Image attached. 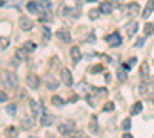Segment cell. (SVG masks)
<instances>
[{
	"instance_id": "obj_1",
	"label": "cell",
	"mask_w": 154,
	"mask_h": 138,
	"mask_svg": "<svg viewBox=\"0 0 154 138\" xmlns=\"http://www.w3.org/2000/svg\"><path fill=\"white\" fill-rule=\"evenodd\" d=\"M3 84L8 87V89H16L17 84H19V78H17V75H16L14 72H11V71H6L5 78H3Z\"/></svg>"
},
{
	"instance_id": "obj_2",
	"label": "cell",
	"mask_w": 154,
	"mask_h": 138,
	"mask_svg": "<svg viewBox=\"0 0 154 138\" xmlns=\"http://www.w3.org/2000/svg\"><path fill=\"white\" fill-rule=\"evenodd\" d=\"M19 26H20L22 31H31L34 28V22L29 17H26V16H22L19 19Z\"/></svg>"
},
{
	"instance_id": "obj_3",
	"label": "cell",
	"mask_w": 154,
	"mask_h": 138,
	"mask_svg": "<svg viewBox=\"0 0 154 138\" xmlns=\"http://www.w3.org/2000/svg\"><path fill=\"white\" fill-rule=\"evenodd\" d=\"M106 43L111 46V48H117L119 45H122V37L119 35V32H112L109 35H106Z\"/></svg>"
},
{
	"instance_id": "obj_4",
	"label": "cell",
	"mask_w": 154,
	"mask_h": 138,
	"mask_svg": "<svg viewBox=\"0 0 154 138\" xmlns=\"http://www.w3.org/2000/svg\"><path fill=\"white\" fill-rule=\"evenodd\" d=\"M43 83L46 84V87H48L49 91H56L57 87H59V81H57L51 74H46L45 77H43Z\"/></svg>"
},
{
	"instance_id": "obj_5",
	"label": "cell",
	"mask_w": 154,
	"mask_h": 138,
	"mask_svg": "<svg viewBox=\"0 0 154 138\" xmlns=\"http://www.w3.org/2000/svg\"><path fill=\"white\" fill-rule=\"evenodd\" d=\"M26 84L31 89H37L38 84H40V78H38L35 74H28L26 75Z\"/></svg>"
},
{
	"instance_id": "obj_6",
	"label": "cell",
	"mask_w": 154,
	"mask_h": 138,
	"mask_svg": "<svg viewBox=\"0 0 154 138\" xmlns=\"http://www.w3.org/2000/svg\"><path fill=\"white\" fill-rule=\"evenodd\" d=\"M56 37L60 40V42H63V43H71V34H69V31H66V29H59V31H56Z\"/></svg>"
},
{
	"instance_id": "obj_7",
	"label": "cell",
	"mask_w": 154,
	"mask_h": 138,
	"mask_svg": "<svg viewBox=\"0 0 154 138\" xmlns=\"http://www.w3.org/2000/svg\"><path fill=\"white\" fill-rule=\"evenodd\" d=\"M60 75H62V81H63V84H66L68 87H69V86H72V74H71V71H69V69L63 68V69H62V72H60Z\"/></svg>"
},
{
	"instance_id": "obj_8",
	"label": "cell",
	"mask_w": 154,
	"mask_h": 138,
	"mask_svg": "<svg viewBox=\"0 0 154 138\" xmlns=\"http://www.w3.org/2000/svg\"><path fill=\"white\" fill-rule=\"evenodd\" d=\"M40 123H42V126H51V124L54 123V117L51 114H48V112L45 110V107H43V114L40 117Z\"/></svg>"
},
{
	"instance_id": "obj_9",
	"label": "cell",
	"mask_w": 154,
	"mask_h": 138,
	"mask_svg": "<svg viewBox=\"0 0 154 138\" xmlns=\"http://www.w3.org/2000/svg\"><path fill=\"white\" fill-rule=\"evenodd\" d=\"M69 54H71V58H72L74 63H77V61H79V60L82 58L80 48H79V46H72V48H71V51H69Z\"/></svg>"
},
{
	"instance_id": "obj_10",
	"label": "cell",
	"mask_w": 154,
	"mask_h": 138,
	"mask_svg": "<svg viewBox=\"0 0 154 138\" xmlns=\"http://www.w3.org/2000/svg\"><path fill=\"white\" fill-rule=\"evenodd\" d=\"M32 118L31 117H23L22 118V121H20V128L23 129V131H29L31 128H32Z\"/></svg>"
},
{
	"instance_id": "obj_11",
	"label": "cell",
	"mask_w": 154,
	"mask_h": 138,
	"mask_svg": "<svg viewBox=\"0 0 154 138\" xmlns=\"http://www.w3.org/2000/svg\"><path fill=\"white\" fill-rule=\"evenodd\" d=\"M100 12H102V14H111V12H112V5H111V2H108V0H106V2H102L100 3Z\"/></svg>"
},
{
	"instance_id": "obj_12",
	"label": "cell",
	"mask_w": 154,
	"mask_h": 138,
	"mask_svg": "<svg viewBox=\"0 0 154 138\" xmlns=\"http://www.w3.org/2000/svg\"><path fill=\"white\" fill-rule=\"evenodd\" d=\"M126 9H128V14H130L131 17H136V16H139L140 6H139L137 3H130V5L126 6Z\"/></svg>"
},
{
	"instance_id": "obj_13",
	"label": "cell",
	"mask_w": 154,
	"mask_h": 138,
	"mask_svg": "<svg viewBox=\"0 0 154 138\" xmlns=\"http://www.w3.org/2000/svg\"><path fill=\"white\" fill-rule=\"evenodd\" d=\"M74 129V123H69V124H60L59 126V132L62 135H68L71 134V131Z\"/></svg>"
},
{
	"instance_id": "obj_14",
	"label": "cell",
	"mask_w": 154,
	"mask_h": 138,
	"mask_svg": "<svg viewBox=\"0 0 154 138\" xmlns=\"http://www.w3.org/2000/svg\"><path fill=\"white\" fill-rule=\"evenodd\" d=\"M137 28H139V23L137 22H131V23H128L126 26H125V31L128 32V35H134L136 31H137Z\"/></svg>"
},
{
	"instance_id": "obj_15",
	"label": "cell",
	"mask_w": 154,
	"mask_h": 138,
	"mask_svg": "<svg viewBox=\"0 0 154 138\" xmlns=\"http://www.w3.org/2000/svg\"><path fill=\"white\" fill-rule=\"evenodd\" d=\"M29 107H31V110H32V115H34V117L40 114V110L43 109V106H40L37 101H34V100H31V101H29Z\"/></svg>"
},
{
	"instance_id": "obj_16",
	"label": "cell",
	"mask_w": 154,
	"mask_h": 138,
	"mask_svg": "<svg viewBox=\"0 0 154 138\" xmlns=\"http://www.w3.org/2000/svg\"><path fill=\"white\" fill-rule=\"evenodd\" d=\"M140 77L142 78H148L149 77V65H148V61H143L142 66H140Z\"/></svg>"
},
{
	"instance_id": "obj_17",
	"label": "cell",
	"mask_w": 154,
	"mask_h": 138,
	"mask_svg": "<svg viewBox=\"0 0 154 138\" xmlns=\"http://www.w3.org/2000/svg\"><path fill=\"white\" fill-rule=\"evenodd\" d=\"M37 5H38V8H40V9H43L45 12H48L51 8H53V3H51L49 0H38V2H37Z\"/></svg>"
},
{
	"instance_id": "obj_18",
	"label": "cell",
	"mask_w": 154,
	"mask_h": 138,
	"mask_svg": "<svg viewBox=\"0 0 154 138\" xmlns=\"http://www.w3.org/2000/svg\"><path fill=\"white\" fill-rule=\"evenodd\" d=\"M152 8H154V0H149V2L146 3V6H145V11H143V19H148L149 16H151V12H152Z\"/></svg>"
},
{
	"instance_id": "obj_19",
	"label": "cell",
	"mask_w": 154,
	"mask_h": 138,
	"mask_svg": "<svg viewBox=\"0 0 154 138\" xmlns=\"http://www.w3.org/2000/svg\"><path fill=\"white\" fill-rule=\"evenodd\" d=\"M142 109H143L142 101H137V103H134V104H133V107H131V115H139L140 112H142Z\"/></svg>"
},
{
	"instance_id": "obj_20",
	"label": "cell",
	"mask_w": 154,
	"mask_h": 138,
	"mask_svg": "<svg viewBox=\"0 0 154 138\" xmlns=\"http://www.w3.org/2000/svg\"><path fill=\"white\" fill-rule=\"evenodd\" d=\"M26 8H28V11H29V12H32V14H37V12L40 11V9H38V5H37L35 2H32V0L26 3Z\"/></svg>"
},
{
	"instance_id": "obj_21",
	"label": "cell",
	"mask_w": 154,
	"mask_h": 138,
	"mask_svg": "<svg viewBox=\"0 0 154 138\" xmlns=\"http://www.w3.org/2000/svg\"><path fill=\"white\" fill-rule=\"evenodd\" d=\"M143 32H145V35H152L154 34V23H145Z\"/></svg>"
},
{
	"instance_id": "obj_22",
	"label": "cell",
	"mask_w": 154,
	"mask_h": 138,
	"mask_svg": "<svg viewBox=\"0 0 154 138\" xmlns=\"http://www.w3.org/2000/svg\"><path fill=\"white\" fill-rule=\"evenodd\" d=\"M89 129L93 131V134H97L99 126H97V118H96V117H93V118H91V123H89Z\"/></svg>"
},
{
	"instance_id": "obj_23",
	"label": "cell",
	"mask_w": 154,
	"mask_h": 138,
	"mask_svg": "<svg viewBox=\"0 0 154 138\" xmlns=\"http://www.w3.org/2000/svg\"><path fill=\"white\" fill-rule=\"evenodd\" d=\"M51 103H53L54 106H63V104H65V100H62L60 97H53V98H51Z\"/></svg>"
},
{
	"instance_id": "obj_24",
	"label": "cell",
	"mask_w": 154,
	"mask_h": 138,
	"mask_svg": "<svg viewBox=\"0 0 154 138\" xmlns=\"http://www.w3.org/2000/svg\"><path fill=\"white\" fill-rule=\"evenodd\" d=\"M102 14V12H100V9H91V11H89L88 12V16H89V19H91V20H96V19H99V16Z\"/></svg>"
},
{
	"instance_id": "obj_25",
	"label": "cell",
	"mask_w": 154,
	"mask_h": 138,
	"mask_svg": "<svg viewBox=\"0 0 154 138\" xmlns=\"http://www.w3.org/2000/svg\"><path fill=\"white\" fill-rule=\"evenodd\" d=\"M117 78H119L120 81H125V80H126V69H125V68H120V69L117 71Z\"/></svg>"
},
{
	"instance_id": "obj_26",
	"label": "cell",
	"mask_w": 154,
	"mask_h": 138,
	"mask_svg": "<svg viewBox=\"0 0 154 138\" xmlns=\"http://www.w3.org/2000/svg\"><path fill=\"white\" fill-rule=\"evenodd\" d=\"M26 52H28V51H26L25 48H23V49H17V51H16V55H17L20 60H26Z\"/></svg>"
},
{
	"instance_id": "obj_27",
	"label": "cell",
	"mask_w": 154,
	"mask_h": 138,
	"mask_svg": "<svg viewBox=\"0 0 154 138\" xmlns=\"http://www.w3.org/2000/svg\"><path fill=\"white\" fill-rule=\"evenodd\" d=\"M23 48L26 49L28 52H32V51H35V43L34 42H26V43L23 45Z\"/></svg>"
},
{
	"instance_id": "obj_28",
	"label": "cell",
	"mask_w": 154,
	"mask_h": 138,
	"mask_svg": "<svg viewBox=\"0 0 154 138\" xmlns=\"http://www.w3.org/2000/svg\"><path fill=\"white\" fill-rule=\"evenodd\" d=\"M122 129H123V131H130V129H131V121H130V118H125V120L122 121Z\"/></svg>"
},
{
	"instance_id": "obj_29",
	"label": "cell",
	"mask_w": 154,
	"mask_h": 138,
	"mask_svg": "<svg viewBox=\"0 0 154 138\" xmlns=\"http://www.w3.org/2000/svg\"><path fill=\"white\" fill-rule=\"evenodd\" d=\"M16 109H17L16 104H8V106H6V112H8L11 117H12V115H16Z\"/></svg>"
},
{
	"instance_id": "obj_30",
	"label": "cell",
	"mask_w": 154,
	"mask_h": 138,
	"mask_svg": "<svg viewBox=\"0 0 154 138\" xmlns=\"http://www.w3.org/2000/svg\"><path fill=\"white\" fill-rule=\"evenodd\" d=\"M102 71H103V66H102V65H96V66L91 68V72H93V74H99V72H102Z\"/></svg>"
},
{
	"instance_id": "obj_31",
	"label": "cell",
	"mask_w": 154,
	"mask_h": 138,
	"mask_svg": "<svg viewBox=\"0 0 154 138\" xmlns=\"http://www.w3.org/2000/svg\"><path fill=\"white\" fill-rule=\"evenodd\" d=\"M43 34H45V42H48L49 39H51V31H49V28H43Z\"/></svg>"
},
{
	"instance_id": "obj_32",
	"label": "cell",
	"mask_w": 154,
	"mask_h": 138,
	"mask_svg": "<svg viewBox=\"0 0 154 138\" xmlns=\"http://www.w3.org/2000/svg\"><path fill=\"white\" fill-rule=\"evenodd\" d=\"M146 91H148V86H146V83H142L139 86V92L140 94H146Z\"/></svg>"
},
{
	"instance_id": "obj_33",
	"label": "cell",
	"mask_w": 154,
	"mask_h": 138,
	"mask_svg": "<svg viewBox=\"0 0 154 138\" xmlns=\"http://www.w3.org/2000/svg\"><path fill=\"white\" fill-rule=\"evenodd\" d=\"M105 110H106V112H111V110H114V103H112V101H108V103L105 104Z\"/></svg>"
},
{
	"instance_id": "obj_34",
	"label": "cell",
	"mask_w": 154,
	"mask_h": 138,
	"mask_svg": "<svg viewBox=\"0 0 154 138\" xmlns=\"http://www.w3.org/2000/svg\"><path fill=\"white\" fill-rule=\"evenodd\" d=\"M0 42H2V51H5V49H6V46L9 45V42L5 39V37H2V39H0Z\"/></svg>"
},
{
	"instance_id": "obj_35",
	"label": "cell",
	"mask_w": 154,
	"mask_h": 138,
	"mask_svg": "<svg viewBox=\"0 0 154 138\" xmlns=\"http://www.w3.org/2000/svg\"><path fill=\"white\" fill-rule=\"evenodd\" d=\"M77 89H79L80 92H85V91L88 89V86H86V83H79V86H77Z\"/></svg>"
},
{
	"instance_id": "obj_36",
	"label": "cell",
	"mask_w": 154,
	"mask_h": 138,
	"mask_svg": "<svg viewBox=\"0 0 154 138\" xmlns=\"http://www.w3.org/2000/svg\"><path fill=\"white\" fill-rule=\"evenodd\" d=\"M143 43H145V39H142V37H139L134 46H136V48H140V46H143Z\"/></svg>"
},
{
	"instance_id": "obj_37",
	"label": "cell",
	"mask_w": 154,
	"mask_h": 138,
	"mask_svg": "<svg viewBox=\"0 0 154 138\" xmlns=\"http://www.w3.org/2000/svg\"><path fill=\"white\" fill-rule=\"evenodd\" d=\"M86 101H88V104H89V106H94V104H96V101L91 98V95H86Z\"/></svg>"
},
{
	"instance_id": "obj_38",
	"label": "cell",
	"mask_w": 154,
	"mask_h": 138,
	"mask_svg": "<svg viewBox=\"0 0 154 138\" xmlns=\"http://www.w3.org/2000/svg\"><path fill=\"white\" fill-rule=\"evenodd\" d=\"M6 94H5V91H2V94H0V101H2V103H5L6 101Z\"/></svg>"
},
{
	"instance_id": "obj_39",
	"label": "cell",
	"mask_w": 154,
	"mask_h": 138,
	"mask_svg": "<svg viewBox=\"0 0 154 138\" xmlns=\"http://www.w3.org/2000/svg\"><path fill=\"white\" fill-rule=\"evenodd\" d=\"M6 132H9V135H11L12 138L16 137V134H14V132H16V129H14V128H8V129H6Z\"/></svg>"
},
{
	"instance_id": "obj_40",
	"label": "cell",
	"mask_w": 154,
	"mask_h": 138,
	"mask_svg": "<svg viewBox=\"0 0 154 138\" xmlns=\"http://www.w3.org/2000/svg\"><path fill=\"white\" fill-rule=\"evenodd\" d=\"M72 138H83V132H82V131H80V132H75Z\"/></svg>"
},
{
	"instance_id": "obj_41",
	"label": "cell",
	"mask_w": 154,
	"mask_h": 138,
	"mask_svg": "<svg viewBox=\"0 0 154 138\" xmlns=\"http://www.w3.org/2000/svg\"><path fill=\"white\" fill-rule=\"evenodd\" d=\"M136 61H137V58L133 57V58H130V63H128V65H130V66H134V65H136Z\"/></svg>"
},
{
	"instance_id": "obj_42",
	"label": "cell",
	"mask_w": 154,
	"mask_h": 138,
	"mask_svg": "<svg viewBox=\"0 0 154 138\" xmlns=\"http://www.w3.org/2000/svg\"><path fill=\"white\" fill-rule=\"evenodd\" d=\"M88 42H89V43H91V42L94 43V42H96V37H94V34H93V35H91V37H89V39H88Z\"/></svg>"
},
{
	"instance_id": "obj_43",
	"label": "cell",
	"mask_w": 154,
	"mask_h": 138,
	"mask_svg": "<svg viewBox=\"0 0 154 138\" xmlns=\"http://www.w3.org/2000/svg\"><path fill=\"white\" fill-rule=\"evenodd\" d=\"M122 138H134V137H133L131 134H123V135H122Z\"/></svg>"
},
{
	"instance_id": "obj_44",
	"label": "cell",
	"mask_w": 154,
	"mask_h": 138,
	"mask_svg": "<svg viewBox=\"0 0 154 138\" xmlns=\"http://www.w3.org/2000/svg\"><path fill=\"white\" fill-rule=\"evenodd\" d=\"M149 100H151V103L154 104V95H151V97H149Z\"/></svg>"
},
{
	"instance_id": "obj_45",
	"label": "cell",
	"mask_w": 154,
	"mask_h": 138,
	"mask_svg": "<svg viewBox=\"0 0 154 138\" xmlns=\"http://www.w3.org/2000/svg\"><path fill=\"white\" fill-rule=\"evenodd\" d=\"M86 2H99V0H86Z\"/></svg>"
},
{
	"instance_id": "obj_46",
	"label": "cell",
	"mask_w": 154,
	"mask_h": 138,
	"mask_svg": "<svg viewBox=\"0 0 154 138\" xmlns=\"http://www.w3.org/2000/svg\"><path fill=\"white\" fill-rule=\"evenodd\" d=\"M29 138H37V137H29Z\"/></svg>"
}]
</instances>
